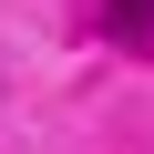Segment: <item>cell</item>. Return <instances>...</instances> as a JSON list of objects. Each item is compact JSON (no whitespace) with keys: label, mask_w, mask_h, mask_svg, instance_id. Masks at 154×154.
<instances>
[{"label":"cell","mask_w":154,"mask_h":154,"mask_svg":"<svg viewBox=\"0 0 154 154\" xmlns=\"http://www.w3.org/2000/svg\"><path fill=\"white\" fill-rule=\"evenodd\" d=\"M103 31H113L123 51H144V62H154V0H103Z\"/></svg>","instance_id":"1"}]
</instances>
